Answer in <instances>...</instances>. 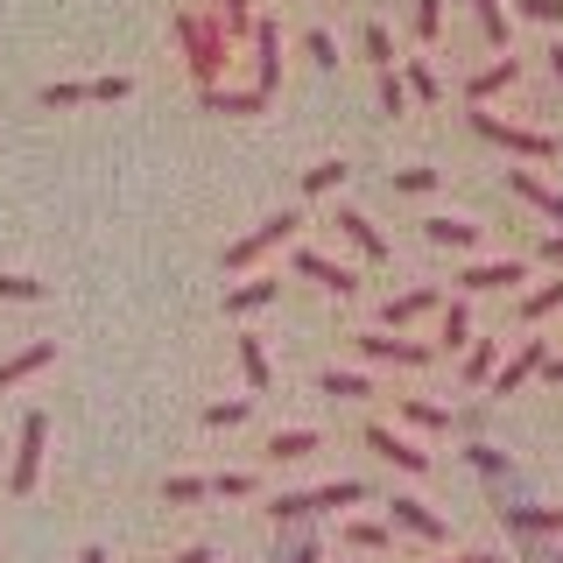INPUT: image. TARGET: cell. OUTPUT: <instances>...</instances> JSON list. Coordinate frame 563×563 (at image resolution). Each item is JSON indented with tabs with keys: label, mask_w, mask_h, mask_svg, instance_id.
Returning <instances> with one entry per match:
<instances>
[{
	"label": "cell",
	"mask_w": 563,
	"mask_h": 563,
	"mask_svg": "<svg viewBox=\"0 0 563 563\" xmlns=\"http://www.w3.org/2000/svg\"><path fill=\"white\" fill-rule=\"evenodd\" d=\"M169 35H176V49H184V64H190V78H198V92H211V85L225 78V49H233V35H225V22H219V8L211 14H176L169 22Z\"/></svg>",
	"instance_id": "1"
},
{
	"label": "cell",
	"mask_w": 563,
	"mask_h": 563,
	"mask_svg": "<svg viewBox=\"0 0 563 563\" xmlns=\"http://www.w3.org/2000/svg\"><path fill=\"white\" fill-rule=\"evenodd\" d=\"M472 134H486L493 148H507V155H521V163H556V134H536V128H507L500 113H472Z\"/></svg>",
	"instance_id": "2"
},
{
	"label": "cell",
	"mask_w": 563,
	"mask_h": 563,
	"mask_svg": "<svg viewBox=\"0 0 563 563\" xmlns=\"http://www.w3.org/2000/svg\"><path fill=\"white\" fill-rule=\"evenodd\" d=\"M296 233H303V211H275V219H261L246 240H233V246H225V268H233V275H246L261 254H275V246H282V240H296Z\"/></svg>",
	"instance_id": "3"
},
{
	"label": "cell",
	"mask_w": 563,
	"mask_h": 563,
	"mask_svg": "<svg viewBox=\"0 0 563 563\" xmlns=\"http://www.w3.org/2000/svg\"><path fill=\"white\" fill-rule=\"evenodd\" d=\"M43 444H49V416L29 409L22 416V451H14V472H8V493H14V500H29L35 479H43Z\"/></svg>",
	"instance_id": "4"
},
{
	"label": "cell",
	"mask_w": 563,
	"mask_h": 563,
	"mask_svg": "<svg viewBox=\"0 0 563 563\" xmlns=\"http://www.w3.org/2000/svg\"><path fill=\"white\" fill-rule=\"evenodd\" d=\"M352 345H360L366 360H380V366H430V360H437V345H422V339H395V331H360Z\"/></svg>",
	"instance_id": "5"
},
{
	"label": "cell",
	"mask_w": 563,
	"mask_h": 563,
	"mask_svg": "<svg viewBox=\"0 0 563 563\" xmlns=\"http://www.w3.org/2000/svg\"><path fill=\"white\" fill-rule=\"evenodd\" d=\"M296 275H310L317 289H324V296H339V303H352V296H360V275H352L345 261H324L317 246H296Z\"/></svg>",
	"instance_id": "6"
},
{
	"label": "cell",
	"mask_w": 563,
	"mask_h": 563,
	"mask_svg": "<svg viewBox=\"0 0 563 563\" xmlns=\"http://www.w3.org/2000/svg\"><path fill=\"white\" fill-rule=\"evenodd\" d=\"M254 85L275 99V85H282V22L275 14H261L254 22Z\"/></svg>",
	"instance_id": "7"
},
{
	"label": "cell",
	"mask_w": 563,
	"mask_h": 563,
	"mask_svg": "<svg viewBox=\"0 0 563 563\" xmlns=\"http://www.w3.org/2000/svg\"><path fill=\"white\" fill-rule=\"evenodd\" d=\"M542 366H550V345H542V339H528V345L515 352V360H500V374H493V395H515V387H528V380L542 374Z\"/></svg>",
	"instance_id": "8"
},
{
	"label": "cell",
	"mask_w": 563,
	"mask_h": 563,
	"mask_svg": "<svg viewBox=\"0 0 563 563\" xmlns=\"http://www.w3.org/2000/svg\"><path fill=\"white\" fill-rule=\"evenodd\" d=\"M387 507H395V528H409V536H422V542H444V536H451L444 515H437L430 500H416V493H395Z\"/></svg>",
	"instance_id": "9"
},
{
	"label": "cell",
	"mask_w": 563,
	"mask_h": 563,
	"mask_svg": "<svg viewBox=\"0 0 563 563\" xmlns=\"http://www.w3.org/2000/svg\"><path fill=\"white\" fill-rule=\"evenodd\" d=\"M515 282H528L521 261H472V268L457 275V289H465V296H493V289H515Z\"/></svg>",
	"instance_id": "10"
},
{
	"label": "cell",
	"mask_w": 563,
	"mask_h": 563,
	"mask_svg": "<svg viewBox=\"0 0 563 563\" xmlns=\"http://www.w3.org/2000/svg\"><path fill=\"white\" fill-rule=\"evenodd\" d=\"M275 296H282V275H246V282L225 289V317H254V310H268Z\"/></svg>",
	"instance_id": "11"
},
{
	"label": "cell",
	"mask_w": 563,
	"mask_h": 563,
	"mask_svg": "<svg viewBox=\"0 0 563 563\" xmlns=\"http://www.w3.org/2000/svg\"><path fill=\"white\" fill-rule=\"evenodd\" d=\"M366 451H380V457H387V465H401V472H430V451H416V444H409V437H395V430H380V422H374V430H366Z\"/></svg>",
	"instance_id": "12"
},
{
	"label": "cell",
	"mask_w": 563,
	"mask_h": 563,
	"mask_svg": "<svg viewBox=\"0 0 563 563\" xmlns=\"http://www.w3.org/2000/svg\"><path fill=\"white\" fill-rule=\"evenodd\" d=\"M515 78H521V64L500 49V64H486V70H472V78H465V99H472V106H486V99H500Z\"/></svg>",
	"instance_id": "13"
},
{
	"label": "cell",
	"mask_w": 563,
	"mask_h": 563,
	"mask_svg": "<svg viewBox=\"0 0 563 563\" xmlns=\"http://www.w3.org/2000/svg\"><path fill=\"white\" fill-rule=\"evenodd\" d=\"M507 184H515V198H528V205H536L550 225H563V190H550L536 169H507Z\"/></svg>",
	"instance_id": "14"
},
{
	"label": "cell",
	"mask_w": 563,
	"mask_h": 563,
	"mask_svg": "<svg viewBox=\"0 0 563 563\" xmlns=\"http://www.w3.org/2000/svg\"><path fill=\"white\" fill-rule=\"evenodd\" d=\"M57 360V339H35V345H22L14 360H0V395H8L14 380H29V374H43V366Z\"/></svg>",
	"instance_id": "15"
},
{
	"label": "cell",
	"mask_w": 563,
	"mask_h": 563,
	"mask_svg": "<svg viewBox=\"0 0 563 563\" xmlns=\"http://www.w3.org/2000/svg\"><path fill=\"white\" fill-rule=\"evenodd\" d=\"M205 113H233V120L268 113V92H261V85H246V92H233V85H211V92H205Z\"/></svg>",
	"instance_id": "16"
},
{
	"label": "cell",
	"mask_w": 563,
	"mask_h": 563,
	"mask_svg": "<svg viewBox=\"0 0 563 563\" xmlns=\"http://www.w3.org/2000/svg\"><path fill=\"white\" fill-rule=\"evenodd\" d=\"M331 225H339V233H345L352 246H360L366 261H387V240H380V225L366 219V211H339V219H331Z\"/></svg>",
	"instance_id": "17"
},
{
	"label": "cell",
	"mask_w": 563,
	"mask_h": 563,
	"mask_svg": "<svg viewBox=\"0 0 563 563\" xmlns=\"http://www.w3.org/2000/svg\"><path fill=\"white\" fill-rule=\"evenodd\" d=\"M422 240L451 246V254H472V246H479V225H465V219H422Z\"/></svg>",
	"instance_id": "18"
},
{
	"label": "cell",
	"mask_w": 563,
	"mask_h": 563,
	"mask_svg": "<svg viewBox=\"0 0 563 563\" xmlns=\"http://www.w3.org/2000/svg\"><path fill=\"white\" fill-rule=\"evenodd\" d=\"M500 374V339H472L465 345V387H493Z\"/></svg>",
	"instance_id": "19"
},
{
	"label": "cell",
	"mask_w": 563,
	"mask_h": 563,
	"mask_svg": "<svg viewBox=\"0 0 563 563\" xmlns=\"http://www.w3.org/2000/svg\"><path fill=\"white\" fill-rule=\"evenodd\" d=\"M507 528H521V536H563V507H507Z\"/></svg>",
	"instance_id": "20"
},
{
	"label": "cell",
	"mask_w": 563,
	"mask_h": 563,
	"mask_svg": "<svg viewBox=\"0 0 563 563\" xmlns=\"http://www.w3.org/2000/svg\"><path fill=\"white\" fill-rule=\"evenodd\" d=\"M437 310V289H409V296H395L380 317H387V331H401V324H416V317H430Z\"/></svg>",
	"instance_id": "21"
},
{
	"label": "cell",
	"mask_w": 563,
	"mask_h": 563,
	"mask_svg": "<svg viewBox=\"0 0 563 563\" xmlns=\"http://www.w3.org/2000/svg\"><path fill=\"white\" fill-rule=\"evenodd\" d=\"M472 345V310H465V296L457 303H444V331H437V352H465Z\"/></svg>",
	"instance_id": "22"
},
{
	"label": "cell",
	"mask_w": 563,
	"mask_h": 563,
	"mask_svg": "<svg viewBox=\"0 0 563 563\" xmlns=\"http://www.w3.org/2000/svg\"><path fill=\"white\" fill-rule=\"evenodd\" d=\"M240 374H246V387H254V395H268L275 366H268V345H261V339H240Z\"/></svg>",
	"instance_id": "23"
},
{
	"label": "cell",
	"mask_w": 563,
	"mask_h": 563,
	"mask_svg": "<svg viewBox=\"0 0 563 563\" xmlns=\"http://www.w3.org/2000/svg\"><path fill=\"white\" fill-rule=\"evenodd\" d=\"M360 500H366V486H360V479H331V486H317V493H310L317 515H339V507H360Z\"/></svg>",
	"instance_id": "24"
},
{
	"label": "cell",
	"mask_w": 563,
	"mask_h": 563,
	"mask_svg": "<svg viewBox=\"0 0 563 563\" xmlns=\"http://www.w3.org/2000/svg\"><path fill=\"white\" fill-rule=\"evenodd\" d=\"M317 451V430H275L268 437V457L275 465H296V457H310Z\"/></svg>",
	"instance_id": "25"
},
{
	"label": "cell",
	"mask_w": 563,
	"mask_h": 563,
	"mask_svg": "<svg viewBox=\"0 0 563 563\" xmlns=\"http://www.w3.org/2000/svg\"><path fill=\"white\" fill-rule=\"evenodd\" d=\"M317 395H331V401H366V395H374V380H366V374H339V366H331V374L317 380Z\"/></svg>",
	"instance_id": "26"
},
{
	"label": "cell",
	"mask_w": 563,
	"mask_h": 563,
	"mask_svg": "<svg viewBox=\"0 0 563 563\" xmlns=\"http://www.w3.org/2000/svg\"><path fill=\"white\" fill-rule=\"evenodd\" d=\"M556 310H563V282H542V289L521 296V324H542V317H556Z\"/></svg>",
	"instance_id": "27"
},
{
	"label": "cell",
	"mask_w": 563,
	"mask_h": 563,
	"mask_svg": "<svg viewBox=\"0 0 563 563\" xmlns=\"http://www.w3.org/2000/svg\"><path fill=\"white\" fill-rule=\"evenodd\" d=\"M401 422H409V430H451V409H444V401H401Z\"/></svg>",
	"instance_id": "28"
},
{
	"label": "cell",
	"mask_w": 563,
	"mask_h": 563,
	"mask_svg": "<svg viewBox=\"0 0 563 563\" xmlns=\"http://www.w3.org/2000/svg\"><path fill=\"white\" fill-rule=\"evenodd\" d=\"M219 22H225V35H233V43H240V35L254 43V22H261V14H254V0H219Z\"/></svg>",
	"instance_id": "29"
},
{
	"label": "cell",
	"mask_w": 563,
	"mask_h": 563,
	"mask_svg": "<svg viewBox=\"0 0 563 563\" xmlns=\"http://www.w3.org/2000/svg\"><path fill=\"white\" fill-rule=\"evenodd\" d=\"M345 542H352V550H366V556H380L387 542H395V528H387V521H352Z\"/></svg>",
	"instance_id": "30"
},
{
	"label": "cell",
	"mask_w": 563,
	"mask_h": 563,
	"mask_svg": "<svg viewBox=\"0 0 563 563\" xmlns=\"http://www.w3.org/2000/svg\"><path fill=\"white\" fill-rule=\"evenodd\" d=\"M303 515H317L310 493H275V500H268V521L275 528H289V521H303Z\"/></svg>",
	"instance_id": "31"
},
{
	"label": "cell",
	"mask_w": 563,
	"mask_h": 563,
	"mask_svg": "<svg viewBox=\"0 0 563 563\" xmlns=\"http://www.w3.org/2000/svg\"><path fill=\"white\" fill-rule=\"evenodd\" d=\"M360 49H366V64H380V70H395V35H387L380 22H366V35H360Z\"/></svg>",
	"instance_id": "32"
},
{
	"label": "cell",
	"mask_w": 563,
	"mask_h": 563,
	"mask_svg": "<svg viewBox=\"0 0 563 563\" xmlns=\"http://www.w3.org/2000/svg\"><path fill=\"white\" fill-rule=\"evenodd\" d=\"M472 14H479L486 43H493V49H507V8H500V0H472Z\"/></svg>",
	"instance_id": "33"
},
{
	"label": "cell",
	"mask_w": 563,
	"mask_h": 563,
	"mask_svg": "<svg viewBox=\"0 0 563 563\" xmlns=\"http://www.w3.org/2000/svg\"><path fill=\"white\" fill-rule=\"evenodd\" d=\"M345 176H352L345 163H310V169H303V190H310V198H324V190L345 184Z\"/></svg>",
	"instance_id": "34"
},
{
	"label": "cell",
	"mask_w": 563,
	"mask_h": 563,
	"mask_svg": "<svg viewBox=\"0 0 563 563\" xmlns=\"http://www.w3.org/2000/svg\"><path fill=\"white\" fill-rule=\"evenodd\" d=\"M401 78H409V92H416L422 106H437V99H444V85H437V70H430V64H422V57H416L409 70H401Z\"/></svg>",
	"instance_id": "35"
},
{
	"label": "cell",
	"mask_w": 563,
	"mask_h": 563,
	"mask_svg": "<svg viewBox=\"0 0 563 563\" xmlns=\"http://www.w3.org/2000/svg\"><path fill=\"white\" fill-rule=\"evenodd\" d=\"M303 57H310L317 70H339V43H331V29H310V35H303Z\"/></svg>",
	"instance_id": "36"
},
{
	"label": "cell",
	"mask_w": 563,
	"mask_h": 563,
	"mask_svg": "<svg viewBox=\"0 0 563 563\" xmlns=\"http://www.w3.org/2000/svg\"><path fill=\"white\" fill-rule=\"evenodd\" d=\"M409 78H395V70H380V113H409Z\"/></svg>",
	"instance_id": "37"
},
{
	"label": "cell",
	"mask_w": 563,
	"mask_h": 563,
	"mask_svg": "<svg viewBox=\"0 0 563 563\" xmlns=\"http://www.w3.org/2000/svg\"><path fill=\"white\" fill-rule=\"evenodd\" d=\"M0 296H8V303H43V282L35 275H0Z\"/></svg>",
	"instance_id": "38"
},
{
	"label": "cell",
	"mask_w": 563,
	"mask_h": 563,
	"mask_svg": "<svg viewBox=\"0 0 563 563\" xmlns=\"http://www.w3.org/2000/svg\"><path fill=\"white\" fill-rule=\"evenodd\" d=\"M416 35H422V43L444 35V0H416Z\"/></svg>",
	"instance_id": "39"
},
{
	"label": "cell",
	"mask_w": 563,
	"mask_h": 563,
	"mask_svg": "<svg viewBox=\"0 0 563 563\" xmlns=\"http://www.w3.org/2000/svg\"><path fill=\"white\" fill-rule=\"evenodd\" d=\"M205 493H211V479H169V486H163V500H169V507H198Z\"/></svg>",
	"instance_id": "40"
},
{
	"label": "cell",
	"mask_w": 563,
	"mask_h": 563,
	"mask_svg": "<svg viewBox=\"0 0 563 563\" xmlns=\"http://www.w3.org/2000/svg\"><path fill=\"white\" fill-rule=\"evenodd\" d=\"M43 106L57 113V106H92V85H43Z\"/></svg>",
	"instance_id": "41"
},
{
	"label": "cell",
	"mask_w": 563,
	"mask_h": 563,
	"mask_svg": "<svg viewBox=\"0 0 563 563\" xmlns=\"http://www.w3.org/2000/svg\"><path fill=\"white\" fill-rule=\"evenodd\" d=\"M211 493H219V500H246V493H254V472H219Z\"/></svg>",
	"instance_id": "42"
},
{
	"label": "cell",
	"mask_w": 563,
	"mask_h": 563,
	"mask_svg": "<svg viewBox=\"0 0 563 563\" xmlns=\"http://www.w3.org/2000/svg\"><path fill=\"white\" fill-rule=\"evenodd\" d=\"M128 92H134V78H120V70H113V78H92V99L99 106H120Z\"/></svg>",
	"instance_id": "43"
},
{
	"label": "cell",
	"mask_w": 563,
	"mask_h": 563,
	"mask_svg": "<svg viewBox=\"0 0 563 563\" xmlns=\"http://www.w3.org/2000/svg\"><path fill=\"white\" fill-rule=\"evenodd\" d=\"M205 422H211V430H233V422H246V401H211Z\"/></svg>",
	"instance_id": "44"
},
{
	"label": "cell",
	"mask_w": 563,
	"mask_h": 563,
	"mask_svg": "<svg viewBox=\"0 0 563 563\" xmlns=\"http://www.w3.org/2000/svg\"><path fill=\"white\" fill-rule=\"evenodd\" d=\"M521 14H528V22H550V29H563V0H521Z\"/></svg>",
	"instance_id": "45"
},
{
	"label": "cell",
	"mask_w": 563,
	"mask_h": 563,
	"mask_svg": "<svg viewBox=\"0 0 563 563\" xmlns=\"http://www.w3.org/2000/svg\"><path fill=\"white\" fill-rule=\"evenodd\" d=\"M465 457H472V465H479V472H486V479H500V472H507V457H500V451H493V444H472Z\"/></svg>",
	"instance_id": "46"
},
{
	"label": "cell",
	"mask_w": 563,
	"mask_h": 563,
	"mask_svg": "<svg viewBox=\"0 0 563 563\" xmlns=\"http://www.w3.org/2000/svg\"><path fill=\"white\" fill-rule=\"evenodd\" d=\"M395 190H437V169H395Z\"/></svg>",
	"instance_id": "47"
},
{
	"label": "cell",
	"mask_w": 563,
	"mask_h": 563,
	"mask_svg": "<svg viewBox=\"0 0 563 563\" xmlns=\"http://www.w3.org/2000/svg\"><path fill=\"white\" fill-rule=\"evenodd\" d=\"M542 261H550V268H563V233H550V240H542Z\"/></svg>",
	"instance_id": "48"
},
{
	"label": "cell",
	"mask_w": 563,
	"mask_h": 563,
	"mask_svg": "<svg viewBox=\"0 0 563 563\" xmlns=\"http://www.w3.org/2000/svg\"><path fill=\"white\" fill-rule=\"evenodd\" d=\"M282 563H317V542H296V550L282 556Z\"/></svg>",
	"instance_id": "49"
},
{
	"label": "cell",
	"mask_w": 563,
	"mask_h": 563,
	"mask_svg": "<svg viewBox=\"0 0 563 563\" xmlns=\"http://www.w3.org/2000/svg\"><path fill=\"white\" fill-rule=\"evenodd\" d=\"M542 57H550V78L563 85V43H550V49H542Z\"/></svg>",
	"instance_id": "50"
},
{
	"label": "cell",
	"mask_w": 563,
	"mask_h": 563,
	"mask_svg": "<svg viewBox=\"0 0 563 563\" xmlns=\"http://www.w3.org/2000/svg\"><path fill=\"white\" fill-rule=\"evenodd\" d=\"M169 563H211V550H176Z\"/></svg>",
	"instance_id": "51"
},
{
	"label": "cell",
	"mask_w": 563,
	"mask_h": 563,
	"mask_svg": "<svg viewBox=\"0 0 563 563\" xmlns=\"http://www.w3.org/2000/svg\"><path fill=\"white\" fill-rule=\"evenodd\" d=\"M78 563H106V550H99V542H92V550H78Z\"/></svg>",
	"instance_id": "52"
},
{
	"label": "cell",
	"mask_w": 563,
	"mask_h": 563,
	"mask_svg": "<svg viewBox=\"0 0 563 563\" xmlns=\"http://www.w3.org/2000/svg\"><path fill=\"white\" fill-rule=\"evenodd\" d=\"M542 374H550V380H563V360H550V366H542Z\"/></svg>",
	"instance_id": "53"
},
{
	"label": "cell",
	"mask_w": 563,
	"mask_h": 563,
	"mask_svg": "<svg viewBox=\"0 0 563 563\" xmlns=\"http://www.w3.org/2000/svg\"><path fill=\"white\" fill-rule=\"evenodd\" d=\"M465 563H500V556H486V550H479V556H465Z\"/></svg>",
	"instance_id": "54"
},
{
	"label": "cell",
	"mask_w": 563,
	"mask_h": 563,
	"mask_svg": "<svg viewBox=\"0 0 563 563\" xmlns=\"http://www.w3.org/2000/svg\"><path fill=\"white\" fill-rule=\"evenodd\" d=\"M550 563H563V550H556V556H550Z\"/></svg>",
	"instance_id": "55"
},
{
	"label": "cell",
	"mask_w": 563,
	"mask_h": 563,
	"mask_svg": "<svg viewBox=\"0 0 563 563\" xmlns=\"http://www.w3.org/2000/svg\"><path fill=\"white\" fill-rule=\"evenodd\" d=\"M205 8H219V0H205Z\"/></svg>",
	"instance_id": "56"
},
{
	"label": "cell",
	"mask_w": 563,
	"mask_h": 563,
	"mask_svg": "<svg viewBox=\"0 0 563 563\" xmlns=\"http://www.w3.org/2000/svg\"><path fill=\"white\" fill-rule=\"evenodd\" d=\"M457 563H465V556H457Z\"/></svg>",
	"instance_id": "57"
}]
</instances>
